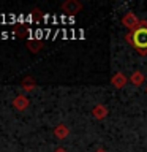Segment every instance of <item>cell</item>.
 <instances>
[{
	"mask_svg": "<svg viewBox=\"0 0 147 152\" xmlns=\"http://www.w3.org/2000/svg\"><path fill=\"white\" fill-rule=\"evenodd\" d=\"M108 108L104 106L103 103H98V104H95L93 109H92V116L97 119V121H103V119H106L108 117Z\"/></svg>",
	"mask_w": 147,
	"mask_h": 152,
	"instance_id": "5",
	"label": "cell"
},
{
	"mask_svg": "<svg viewBox=\"0 0 147 152\" xmlns=\"http://www.w3.org/2000/svg\"><path fill=\"white\" fill-rule=\"evenodd\" d=\"M127 83H128V78L122 73V71L114 73L112 78H111V86H112V87H116V89H123L127 86Z\"/></svg>",
	"mask_w": 147,
	"mask_h": 152,
	"instance_id": "3",
	"label": "cell"
},
{
	"mask_svg": "<svg viewBox=\"0 0 147 152\" xmlns=\"http://www.w3.org/2000/svg\"><path fill=\"white\" fill-rule=\"evenodd\" d=\"M55 152H66V151H65V149H62V147H60V149H57Z\"/></svg>",
	"mask_w": 147,
	"mask_h": 152,
	"instance_id": "9",
	"label": "cell"
},
{
	"mask_svg": "<svg viewBox=\"0 0 147 152\" xmlns=\"http://www.w3.org/2000/svg\"><path fill=\"white\" fill-rule=\"evenodd\" d=\"M122 26L125 28H128L130 32H133L141 26V19L138 18L133 11H128V13L123 14V18H122Z\"/></svg>",
	"mask_w": 147,
	"mask_h": 152,
	"instance_id": "2",
	"label": "cell"
},
{
	"mask_svg": "<svg viewBox=\"0 0 147 152\" xmlns=\"http://www.w3.org/2000/svg\"><path fill=\"white\" fill-rule=\"evenodd\" d=\"M125 41L138 51L139 56H147V21H141V26L125 35Z\"/></svg>",
	"mask_w": 147,
	"mask_h": 152,
	"instance_id": "1",
	"label": "cell"
},
{
	"mask_svg": "<svg viewBox=\"0 0 147 152\" xmlns=\"http://www.w3.org/2000/svg\"><path fill=\"white\" fill-rule=\"evenodd\" d=\"M95 152H108V151H104V149H101V147H100V149H97Z\"/></svg>",
	"mask_w": 147,
	"mask_h": 152,
	"instance_id": "8",
	"label": "cell"
},
{
	"mask_svg": "<svg viewBox=\"0 0 147 152\" xmlns=\"http://www.w3.org/2000/svg\"><path fill=\"white\" fill-rule=\"evenodd\" d=\"M62 10H63L65 13H68V14H76V13H79L81 10H82V3L76 2V0H68V2H65L63 5H62Z\"/></svg>",
	"mask_w": 147,
	"mask_h": 152,
	"instance_id": "4",
	"label": "cell"
},
{
	"mask_svg": "<svg viewBox=\"0 0 147 152\" xmlns=\"http://www.w3.org/2000/svg\"><path fill=\"white\" fill-rule=\"evenodd\" d=\"M68 133H70V130H68V127H66V125H59L55 128V135L59 138H66Z\"/></svg>",
	"mask_w": 147,
	"mask_h": 152,
	"instance_id": "7",
	"label": "cell"
},
{
	"mask_svg": "<svg viewBox=\"0 0 147 152\" xmlns=\"http://www.w3.org/2000/svg\"><path fill=\"white\" fill-rule=\"evenodd\" d=\"M144 81H146V76L142 71L139 70H136V71H133V73L130 75V83L133 86H136V87H141L142 84H144Z\"/></svg>",
	"mask_w": 147,
	"mask_h": 152,
	"instance_id": "6",
	"label": "cell"
},
{
	"mask_svg": "<svg viewBox=\"0 0 147 152\" xmlns=\"http://www.w3.org/2000/svg\"><path fill=\"white\" fill-rule=\"evenodd\" d=\"M146 92H147V87H146Z\"/></svg>",
	"mask_w": 147,
	"mask_h": 152,
	"instance_id": "10",
	"label": "cell"
}]
</instances>
